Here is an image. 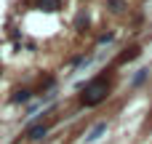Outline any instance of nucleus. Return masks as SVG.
Returning a JSON list of instances; mask_svg holds the SVG:
<instances>
[{"label": "nucleus", "instance_id": "obj_1", "mask_svg": "<svg viewBox=\"0 0 152 144\" xmlns=\"http://www.w3.org/2000/svg\"><path fill=\"white\" fill-rule=\"evenodd\" d=\"M107 91H110V86H107V77H104V75L94 77L91 83H86L83 107H96V104H102V102L107 99Z\"/></svg>", "mask_w": 152, "mask_h": 144}, {"label": "nucleus", "instance_id": "obj_2", "mask_svg": "<svg viewBox=\"0 0 152 144\" xmlns=\"http://www.w3.org/2000/svg\"><path fill=\"white\" fill-rule=\"evenodd\" d=\"M45 134H48V126H45V123H37V126H29V128H27V139H29V142H40Z\"/></svg>", "mask_w": 152, "mask_h": 144}, {"label": "nucleus", "instance_id": "obj_3", "mask_svg": "<svg viewBox=\"0 0 152 144\" xmlns=\"http://www.w3.org/2000/svg\"><path fill=\"white\" fill-rule=\"evenodd\" d=\"M107 128H110V123H107V120L96 123V126L86 134V142H96V139H102V134H107Z\"/></svg>", "mask_w": 152, "mask_h": 144}, {"label": "nucleus", "instance_id": "obj_4", "mask_svg": "<svg viewBox=\"0 0 152 144\" xmlns=\"http://www.w3.org/2000/svg\"><path fill=\"white\" fill-rule=\"evenodd\" d=\"M29 99H32V91H27V88L16 91V94L11 96V102H13V104H24V102H29Z\"/></svg>", "mask_w": 152, "mask_h": 144}, {"label": "nucleus", "instance_id": "obj_5", "mask_svg": "<svg viewBox=\"0 0 152 144\" xmlns=\"http://www.w3.org/2000/svg\"><path fill=\"white\" fill-rule=\"evenodd\" d=\"M37 5L43 11H59L61 8V0H37Z\"/></svg>", "mask_w": 152, "mask_h": 144}, {"label": "nucleus", "instance_id": "obj_6", "mask_svg": "<svg viewBox=\"0 0 152 144\" xmlns=\"http://www.w3.org/2000/svg\"><path fill=\"white\" fill-rule=\"evenodd\" d=\"M147 75H150V69H139V72L134 75V80H131V86H134V88H139V86L147 80Z\"/></svg>", "mask_w": 152, "mask_h": 144}, {"label": "nucleus", "instance_id": "obj_7", "mask_svg": "<svg viewBox=\"0 0 152 144\" xmlns=\"http://www.w3.org/2000/svg\"><path fill=\"white\" fill-rule=\"evenodd\" d=\"M107 5H112V11H115V13H120V11L126 8V3H123V0H107Z\"/></svg>", "mask_w": 152, "mask_h": 144}, {"label": "nucleus", "instance_id": "obj_8", "mask_svg": "<svg viewBox=\"0 0 152 144\" xmlns=\"http://www.w3.org/2000/svg\"><path fill=\"white\" fill-rule=\"evenodd\" d=\"M136 56H139V48H131V53H123L120 61H131V59H136Z\"/></svg>", "mask_w": 152, "mask_h": 144}]
</instances>
